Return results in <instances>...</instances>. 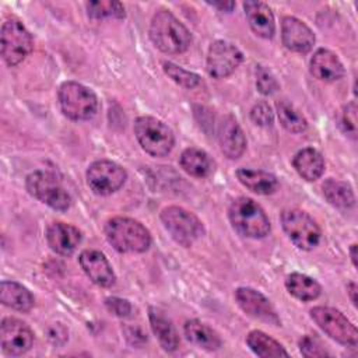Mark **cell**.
Segmentation results:
<instances>
[{"instance_id":"cell-14","label":"cell","mask_w":358,"mask_h":358,"mask_svg":"<svg viewBox=\"0 0 358 358\" xmlns=\"http://www.w3.org/2000/svg\"><path fill=\"white\" fill-rule=\"evenodd\" d=\"M235 298L241 309L249 316L273 326H280V317L270 301L262 292L249 287H241L235 291Z\"/></svg>"},{"instance_id":"cell-25","label":"cell","mask_w":358,"mask_h":358,"mask_svg":"<svg viewBox=\"0 0 358 358\" xmlns=\"http://www.w3.org/2000/svg\"><path fill=\"white\" fill-rule=\"evenodd\" d=\"M180 166L194 178H206L214 171V162L210 155L199 148H186L180 155Z\"/></svg>"},{"instance_id":"cell-9","label":"cell","mask_w":358,"mask_h":358,"mask_svg":"<svg viewBox=\"0 0 358 358\" xmlns=\"http://www.w3.org/2000/svg\"><path fill=\"white\" fill-rule=\"evenodd\" d=\"M281 225L292 243L302 250L313 249L320 241L322 234L319 225L302 210L291 208L282 211Z\"/></svg>"},{"instance_id":"cell-10","label":"cell","mask_w":358,"mask_h":358,"mask_svg":"<svg viewBox=\"0 0 358 358\" xmlns=\"http://www.w3.org/2000/svg\"><path fill=\"white\" fill-rule=\"evenodd\" d=\"M310 317L329 337L337 343L350 347L357 345V327L340 310L329 306H315L310 309Z\"/></svg>"},{"instance_id":"cell-20","label":"cell","mask_w":358,"mask_h":358,"mask_svg":"<svg viewBox=\"0 0 358 358\" xmlns=\"http://www.w3.org/2000/svg\"><path fill=\"white\" fill-rule=\"evenodd\" d=\"M310 73L320 81L331 83L340 80L345 70L336 53L329 49H317L310 59Z\"/></svg>"},{"instance_id":"cell-26","label":"cell","mask_w":358,"mask_h":358,"mask_svg":"<svg viewBox=\"0 0 358 358\" xmlns=\"http://www.w3.org/2000/svg\"><path fill=\"white\" fill-rule=\"evenodd\" d=\"M150 323L154 334L157 336L161 347L165 351H175L179 345V337L178 333L171 323L169 319H166L158 309L151 308L150 309Z\"/></svg>"},{"instance_id":"cell-15","label":"cell","mask_w":358,"mask_h":358,"mask_svg":"<svg viewBox=\"0 0 358 358\" xmlns=\"http://www.w3.org/2000/svg\"><path fill=\"white\" fill-rule=\"evenodd\" d=\"M78 262L87 277L94 284L105 288L112 287L115 284L116 275L103 253L94 249L83 250L80 253Z\"/></svg>"},{"instance_id":"cell-12","label":"cell","mask_w":358,"mask_h":358,"mask_svg":"<svg viewBox=\"0 0 358 358\" xmlns=\"http://www.w3.org/2000/svg\"><path fill=\"white\" fill-rule=\"evenodd\" d=\"M242 52L225 41H214L207 53V71L214 78L231 76L242 63Z\"/></svg>"},{"instance_id":"cell-17","label":"cell","mask_w":358,"mask_h":358,"mask_svg":"<svg viewBox=\"0 0 358 358\" xmlns=\"http://www.w3.org/2000/svg\"><path fill=\"white\" fill-rule=\"evenodd\" d=\"M220 148L229 159H238L246 148L245 134L232 116H225L218 126Z\"/></svg>"},{"instance_id":"cell-23","label":"cell","mask_w":358,"mask_h":358,"mask_svg":"<svg viewBox=\"0 0 358 358\" xmlns=\"http://www.w3.org/2000/svg\"><path fill=\"white\" fill-rule=\"evenodd\" d=\"M0 301L4 306L18 312H28L34 306V296L24 285L15 281H1Z\"/></svg>"},{"instance_id":"cell-11","label":"cell","mask_w":358,"mask_h":358,"mask_svg":"<svg viewBox=\"0 0 358 358\" xmlns=\"http://www.w3.org/2000/svg\"><path fill=\"white\" fill-rule=\"evenodd\" d=\"M126 178V171L119 164L108 159L95 161L87 169V183L99 196H108L119 190Z\"/></svg>"},{"instance_id":"cell-36","label":"cell","mask_w":358,"mask_h":358,"mask_svg":"<svg viewBox=\"0 0 358 358\" xmlns=\"http://www.w3.org/2000/svg\"><path fill=\"white\" fill-rule=\"evenodd\" d=\"M250 119L257 124V126H271L273 120H274V113L271 110V108L268 106V103L266 102H259L256 103L252 110H250Z\"/></svg>"},{"instance_id":"cell-34","label":"cell","mask_w":358,"mask_h":358,"mask_svg":"<svg viewBox=\"0 0 358 358\" xmlns=\"http://www.w3.org/2000/svg\"><path fill=\"white\" fill-rule=\"evenodd\" d=\"M340 126L343 130L355 138L357 136V105L355 102L347 103L340 113Z\"/></svg>"},{"instance_id":"cell-19","label":"cell","mask_w":358,"mask_h":358,"mask_svg":"<svg viewBox=\"0 0 358 358\" xmlns=\"http://www.w3.org/2000/svg\"><path fill=\"white\" fill-rule=\"evenodd\" d=\"M245 15L252 31L264 39H270L275 34V22L271 8L263 1L248 0L243 3Z\"/></svg>"},{"instance_id":"cell-18","label":"cell","mask_w":358,"mask_h":358,"mask_svg":"<svg viewBox=\"0 0 358 358\" xmlns=\"http://www.w3.org/2000/svg\"><path fill=\"white\" fill-rule=\"evenodd\" d=\"M46 241L53 252L62 256L71 255L81 242V232L64 222H53L46 229Z\"/></svg>"},{"instance_id":"cell-37","label":"cell","mask_w":358,"mask_h":358,"mask_svg":"<svg viewBox=\"0 0 358 358\" xmlns=\"http://www.w3.org/2000/svg\"><path fill=\"white\" fill-rule=\"evenodd\" d=\"M105 303H106L108 310L119 317H127L131 313V305L126 299L112 296V298H108Z\"/></svg>"},{"instance_id":"cell-24","label":"cell","mask_w":358,"mask_h":358,"mask_svg":"<svg viewBox=\"0 0 358 358\" xmlns=\"http://www.w3.org/2000/svg\"><path fill=\"white\" fill-rule=\"evenodd\" d=\"M183 330H185L186 338L192 344H194L203 350L215 351L222 344L220 336L211 327H208L207 324H204L203 322H200L197 319L187 320L185 323Z\"/></svg>"},{"instance_id":"cell-8","label":"cell","mask_w":358,"mask_h":358,"mask_svg":"<svg viewBox=\"0 0 358 358\" xmlns=\"http://www.w3.org/2000/svg\"><path fill=\"white\" fill-rule=\"evenodd\" d=\"M161 221L171 236L183 246H190L204 234L203 222L190 211L179 206H169L161 211Z\"/></svg>"},{"instance_id":"cell-28","label":"cell","mask_w":358,"mask_h":358,"mask_svg":"<svg viewBox=\"0 0 358 358\" xmlns=\"http://www.w3.org/2000/svg\"><path fill=\"white\" fill-rule=\"evenodd\" d=\"M246 343L257 357H288V352L278 341L260 330H252L246 336Z\"/></svg>"},{"instance_id":"cell-7","label":"cell","mask_w":358,"mask_h":358,"mask_svg":"<svg viewBox=\"0 0 358 358\" xmlns=\"http://www.w3.org/2000/svg\"><path fill=\"white\" fill-rule=\"evenodd\" d=\"M34 41L25 25L17 20L10 18L3 22L0 32V49L4 62L8 66H17L32 50Z\"/></svg>"},{"instance_id":"cell-5","label":"cell","mask_w":358,"mask_h":358,"mask_svg":"<svg viewBox=\"0 0 358 358\" xmlns=\"http://www.w3.org/2000/svg\"><path fill=\"white\" fill-rule=\"evenodd\" d=\"M134 134L141 148L152 157H164L171 152L175 144L172 130L159 119L140 116L134 122Z\"/></svg>"},{"instance_id":"cell-31","label":"cell","mask_w":358,"mask_h":358,"mask_svg":"<svg viewBox=\"0 0 358 358\" xmlns=\"http://www.w3.org/2000/svg\"><path fill=\"white\" fill-rule=\"evenodd\" d=\"M88 15L91 18H123L124 7L117 1H90L85 4Z\"/></svg>"},{"instance_id":"cell-4","label":"cell","mask_w":358,"mask_h":358,"mask_svg":"<svg viewBox=\"0 0 358 358\" xmlns=\"http://www.w3.org/2000/svg\"><path fill=\"white\" fill-rule=\"evenodd\" d=\"M57 95L62 112L71 120H88L96 113V95L92 90L80 83H63Z\"/></svg>"},{"instance_id":"cell-2","label":"cell","mask_w":358,"mask_h":358,"mask_svg":"<svg viewBox=\"0 0 358 358\" xmlns=\"http://www.w3.org/2000/svg\"><path fill=\"white\" fill-rule=\"evenodd\" d=\"M108 242L120 253H143L151 245L148 229L129 217H113L105 224Z\"/></svg>"},{"instance_id":"cell-21","label":"cell","mask_w":358,"mask_h":358,"mask_svg":"<svg viewBox=\"0 0 358 358\" xmlns=\"http://www.w3.org/2000/svg\"><path fill=\"white\" fill-rule=\"evenodd\" d=\"M292 165L299 176L305 180H316L324 172V159L315 148H303L298 151L292 159Z\"/></svg>"},{"instance_id":"cell-6","label":"cell","mask_w":358,"mask_h":358,"mask_svg":"<svg viewBox=\"0 0 358 358\" xmlns=\"http://www.w3.org/2000/svg\"><path fill=\"white\" fill-rule=\"evenodd\" d=\"M28 193L53 210L64 211L70 207L71 199L56 175L48 171H35L25 179Z\"/></svg>"},{"instance_id":"cell-35","label":"cell","mask_w":358,"mask_h":358,"mask_svg":"<svg viewBox=\"0 0 358 358\" xmlns=\"http://www.w3.org/2000/svg\"><path fill=\"white\" fill-rule=\"evenodd\" d=\"M299 350L303 357H309V358L329 355V352L323 348L320 341L312 336H303L299 340Z\"/></svg>"},{"instance_id":"cell-3","label":"cell","mask_w":358,"mask_h":358,"mask_svg":"<svg viewBox=\"0 0 358 358\" xmlns=\"http://www.w3.org/2000/svg\"><path fill=\"white\" fill-rule=\"evenodd\" d=\"M228 215L234 229L246 238H264L270 232V221L264 210L249 197L235 199Z\"/></svg>"},{"instance_id":"cell-29","label":"cell","mask_w":358,"mask_h":358,"mask_svg":"<svg viewBox=\"0 0 358 358\" xmlns=\"http://www.w3.org/2000/svg\"><path fill=\"white\" fill-rule=\"evenodd\" d=\"M323 194L330 204L340 208H350L355 204V196L351 186L337 179H327L323 185Z\"/></svg>"},{"instance_id":"cell-32","label":"cell","mask_w":358,"mask_h":358,"mask_svg":"<svg viewBox=\"0 0 358 358\" xmlns=\"http://www.w3.org/2000/svg\"><path fill=\"white\" fill-rule=\"evenodd\" d=\"M164 71L168 77H171L176 84L185 87V88H194L200 83V77L196 73L187 71L175 63L164 62Z\"/></svg>"},{"instance_id":"cell-33","label":"cell","mask_w":358,"mask_h":358,"mask_svg":"<svg viewBox=\"0 0 358 358\" xmlns=\"http://www.w3.org/2000/svg\"><path fill=\"white\" fill-rule=\"evenodd\" d=\"M256 87L259 92L263 95H270L278 90V83L275 77L263 66H257L256 69Z\"/></svg>"},{"instance_id":"cell-22","label":"cell","mask_w":358,"mask_h":358,"mask_svg":"<svg viewBox=\"0 0 358 358\" xmlns=\"http://www.w3.org/2000/svg\"><path fill=\"white\" fill-rule=\"evenodd\" d=\"M236 178L245 187L257 194H273L278 189L277 178L264 171L241 168L236 171Z\"/></svg>"},{"instance_id":"cell-30","label":"cell","mask_w":358,"mask_h":358,"mask_svg":"<svg viewBox=\"0 0 358 358\" xmlns=\"http://www.w3.org/2000/svg\"><path fill=\"white\" fill-rule=\"evenodd\" d=\"M277 116L284 129L291 133H301L308 127L306 119L287 101H280L275 105Z\"/></svg>"},{"instance_id":"cell-1","label":"cell","mask_w":358,"mask_h":358,"mask_svg":"<svg viewBox=\"0 0 358 358\" xmlns=\"http://www.w3.org/2000/svg\"><path fill=\"white\" fill-rule=\"evenodd\" d=\"M150 38L164 53H182L192 42L189 29L168 10L154 14L150 24Z\"/></svg>"},{"instance_id":"cell-40","label":"cell","mask_w":358,"mask_h":358,"mask_svg":"<svg viewBox=\"0 0 358 358\" xmlns=\"http://www.w3.org/2000/svg\"><path fill=\"white\" fill-rule=\"evenodd\" d=\"M350 256H351L352 264L357 266V245H355V243H352L351 248H350Z\"/></svg>"},{"instance_id":"cell-16","label":"cell","mask_w":358,"mask_h":358,"mask_svg":"<svg viewBox=\"0 0 358 358\" xmlns=\"http://www.w3.org/2000/svg\"><path fill=\"white\" fill-rule=\"evenodd\" d=\"M281 38L287 49L306 53L313 48L315 35L312 29L296 17L287 15L281 21Z\"/></svg>"},{"instance_id":"cell-13","label":"cell","mask_w":358,"mask_h":358,"mask_svg":"<svg viewBox=\"0 0 358 358\" xmlns=\"http://www.w3.org/2000/svg\"><path fill=\"white\" fill-rule=\"evenodd\" d=\"M0 344L7 355H22L34 344V333L17 317H4L0 324Z\"/></svg>"},{"instance_id":"cell-27","label":"cell","mask_w":358,"mask_h":358,"mask_svg":"<svg viewBox=\"0 0 358 358\" xmlns=\"http://www.w3.org/2000/svg\"><path fill=\"white\" fill-rule=\"evenodd\" d=\"M285 287L292 296L303 302L316 299L322 292V287L316 280L301 273L289 274L285 280Z\"/></svg>"},{"instance_id":"cell-39","label":"cell","mask_w":358,"mask_h":358,"mask_svg":"<svg viewBox=\"0 0 358 358\" xmlns=\"http://www.w3.org/2000/svg\"><path fill=\"white\" fill-rule=\"evenodd\" d=\"M347 292L350 295V299H351L352 305L355 306L357 305V284L355 282H350L347 285Z\"/></svg>"},{"instance_id":"cell-38","label":"cell","mask_w":358,"mask_h":358,"mask_svg":"<svg viewBox=\"0 0 358 358\" xmlns=\"http://www.w3.org/2000/svg\"><path fill=\"white\" fill-rule=\"evenodd\" d=\"M210 4L213 7H217V8L222 10V11H231L235 7L234 1H210Z\"/></svg>"}]
</instances>
